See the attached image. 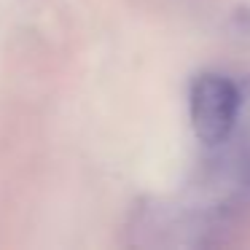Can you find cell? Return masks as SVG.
<instances>
[{"label":"cell","mask_w":250,"mask_h":250,"mask_svg":"<svg viewBox=\"0 0 250 250\" xmlns=\"http://www.w3.org/2000/svg\"><path fill=\"white\" fill-rule=\"evenodd\" d=\"M239 108H242V92L231 78L218 73H202L194 78L188 92V110L199 143L205 146L226 143L237 124Z\"/></svg>","instance_id":"6da1fadb"}]
</instances>
